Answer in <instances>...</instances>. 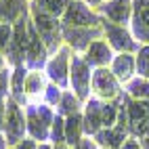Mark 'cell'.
Segmentation results:
<instances>
[{
  "instance_id": "cell-28",
  "label": "cell",
  "mask_w": 149,
  "mask_h": 149,
  "mask_svg": "<svg viewBox=\"0 0 149 149\" xmlns=\"http://www.w3.org/2000/svg\"><path fill=\"white\" fill-rule=\"evenodd\" d=\"M61 97H63V88H59L57 84H48L46 86V91H44V103L46 105H59V101H61Z\"/></svg>"
},
{
  "instance_id": "cell-39",
  "label": "cell",
  "mask_w": 149,
  "mask_h": 149,
  "mask_svg": "<svg viewBox=\"0 0 149 149\" xmlns=\"http://www.w3.org/2000/svg\"><path fill=\"white\" fill-rule=\"evenodd\" d=\"M38 149H55V147L48 145V143H40V145H38Z\"/></svg>"
},
{
  "instance_id": "cell-15",
  "label": "cell",
  "mask_w": 149,
  "mask_h": 149,
  "mask_svg": "<svg viewBox=\"0 0 149 149\" xmlns=\"http://www.w3.org/2000/svg\"><path fill=\"white\" fill-rule=\"evenodd\" d=\"M101 107L103 101L97 97H91L84 105V113H82V122H84V134L95 136L99 130L103 128V116H101Z\"/></svg>"
},
{
  "instance_id": "cell-27",
  "label": "cell",
  "mask_w": 149,
  "mask_h": 149,
  "mask_svg": "<svg viewBox=\"0 0 149 149\" xmlns=\"http://www.w3.org/2000/svg\"><path fill=\"white\" fill-rule=\"evenodd\" d=\"M51 141H53V147L65 145V118L59 113L55 116L53 126H51Z\"/></svg>"
},
{
  "instance_id": "cell-16",
  "label": "cell",
  "mask_w": 149,
  "mask_h": 149,
  "mask_svg": "<svg viewBox=\"0 0 149 149\" xmlns=\"http://www.w3.org/2000/svg\"><path fill=\"white\" fill-rule=\"evenodd\" d=\"M113 57H116L113 55V48L109 46L103 38H101V40H95L84 51V61L91 65V67H97V69L99 67H107L109 63L113 61Z\"/></svg>"
},
{
  "instance_id": "cell-2",
  "label": "cell",
  "mask_w": 149,
  "mask_h": 149,
  "mask_svg": "<svg viewBox=\"0 0 149 149\" xmlns=\"http://www.w3.org/2000/svg\"><path fill=\"white\" fill-rule=\"evenodd\" d=\"M53 109L46 103H27L25 105V124H27V134L34 141H46L51 139V126L55 120Z\"/></svg>"
},
{
  "instance_id": "cell-8",
  "label": "cell",
  "mask_w": 149,
  "mask_h": 149,
  "mask_svg": "<svg viewBox=\"0 0 149 149\" xmlns=\"http://www.w3.org/2000/svg\"><path fill=\"white\" fill-rule=\"evenodd\" d=\"M103 36H105L107 44L118 53H134L141 48V44L134 40V36L124 25H116L111 21H107V19L103 21Z\"/></svg>"
},
{
  "instance_id": "cell-36",
  "label": "cell",
  "mask_w": 149,
  "mask_h": 149,
  "mask_svg": "<svg viewBox=\"0 0 149 149\" xmlns=\"http://www.w3.org/2000/svg\"><path fill=\"white\" fill-rule=\"evenodd\" d=\"M6 67H8L6 57H4V53H0V72H2V69H6Z\"/></svg>"
},
{
  "instance_id": "cell-4",
  "label": "cell",
  "mask_w": 149,
  "mask_h": 149,
  "mask_svg": "<svg viewBox=\"0 0 149 149\" xmlns=\"http://www.w3.org/2000/svg\"><path fill=\"white\" fill-rule=\"evenodd\" d=\"M103 21L105 19H101V15L93 11L84 0H72L61 17V23L72 27H95V25H103Z\"/></svg>"
},
{
  "instance_id": "cell-21",
  "label": "cell",
  "mask_w": 149,
  "mask_h": 149,
  "mask_svg": "<svg viewBox=\"0 0 149 149\" xmlns=\"http://www.w3.org/2000/svg\"><path fill=\"white\" fill-rule=\"evenodd\" d=\"M84 134V122H82V113H74L65 118V145L67 147H76L82 141Z\"/></svg>"
},
{
  "instance_id": "cell-19",
  "label": "cell",
  "mask_w": 149,
  "mask_h": 149,
  "mask_svg": "<svg viewBox=\"0 0 149 149\" xmlns=\"http://www.w3.org/2000/svg\"><path fill=\"white\" fill-rule=\"evenodd\" d=\"M29 13L27 0H0V23H17L23 15Z\"/></svg>"
},
{
  "instance_id": "cell-12",
  "label": "cell",
  "mask_w": 149,
  "mask_h": 149,
  "mask_svg": "<svg viewBox=\"0 0 149 149\" xmlns=\"http://www.w3.org/2000/svg\"><path fill=\"white\" fill-rule=\"evenodd\" d=\"M46 57H48V51H46L44 42L40 40V36L36 34L34 25L29 23V42H27V51H25L23 65L29 69V72H40V69L46 67V63H48Z\"/></svg>"
},
{
  "instance_id": "cell-7",
  "label": "cell",
  "mask_w": 149,
  "mask_h": 149,
  "mask_svg": "<svg viewBox=\"0 0 149 149\" xmlns=\"http://www.w3.org/2000/svg\"><path fill=\"white\" fill-rule=\"evenodd\" d=\"M103 38V25L95 27H72L63 25V40L67 42L69 48H74V53H84L95 40Z\"/></svg>"
},
{
  "instance_id": "cell-25",
  "label": "cell",
  "mask_w": 149,
  "mask_h": 149,
  "mask_svg": "<svg viewBox=\"0 0 149 149\" xmlns=\"http://www.w3.org/2000/svg\"><path fill=\"white\" fill-rule=\"evenodd\" d=\"M59 116H74V113H80V99H78L74 93H69V91H63V97H61V101H59Z\"/></svg>"
},
{
  "instance_id": "cell-20",
  "label": "cell",
  "mask_w": 149,
  "mask_h": 149,
  "mask_svg": "<svg viewBox=\"0 0 149 149\" xmlns=\"http://www.w3.org/2000/svg\"><path fill=\"white\" fill-rule=\"evenodd\" d=\"M27 72L29 69L25 65H19V67H13V74H11V97L15 103L19 105H25L27 103V97H25V78H27Z\"/></svg>"
},
{
  "instance_id": "cell-3",
  "label": "cell",
  "mask_w": 149,
  "mask_h": 149,
  "mask_svg": "<svg viewBox=\"0 0 149 149\" xmlns=\"http://www.w3.org/2000/svg\"><path fill=\"white\" fill-rule=\"evenodd\" d=\"M4 139H6V145L13 147L17 143H21L25 139L27 132V124H25V111L21 109V105L15 103L11 97L6 99V120H4Z\"/></svg>"
},
{
  "instance_id": "cell-40",
  "label": "cell",
  "mask_w": 149,
  "mask_h": 149,
  "mask_svg": "<svg viewBox=\"0 0 149 149\" xmlns=\"http://www.w3.org/2000/svg\"><path fill=\"white\" fill-rule=\"evenodd\" d=\"M55 149H72V147H67V145H57Z\"/></svg>"
},
{
  "instance_id": "cell-9",
  "label": "cell",
  "mask_w": 149,
  "mask_h": 149,
  "mask_svg": "<svg viewBox=\"0 0 149 149\" xmlns=\"http://www.w3.org/2000/svg\"><path fill=\"white\" fill-rule=\"evenodd\" d=\"M69 61H72V48L61 46L53 55V59H48V63H46L48 80L53 84H57L59 88H67L69 86Z\"/></svg>"
},
{
  "instance_id": "cell-1",
  "label": "cell",
  "mask_w": 149,
  "mask_h": 149,
  "mask_svg": "<svg viewBox=\"0 0 149 149\" xmlns=\"http://www.w3.org/2000/svg\"><path fill=\"white\" fill-rule=\"evenodd\" d=\"M29 15H32V25L44 42L48 55H55L63 44V23L57 17H51L40 11H29Z\"/></svg>"
},
{
  "instance_id": "cell-6",
  "label": "cell",
  "mask_w": 149,
  "mask_h": 149,
  "mask_svg": "<svg viewBox=\"0 0 149 149\" xmlns=\"http://www.w3.org/2000/svg\"><path fill=\"white\" fill-rule=\"evenodd\" d=\"M91 80H93L91 65L84 61V57L74 53L72 55V61H69V86L74 88V95L80 99V101H88Z\"/></svg>"
},
{
  "instance_id": "cell-31",
  "label": "cell",
  "mask_w": 149,
  "mask_h": 149,
  "mask_svg": "<svg viewBox=\"0 0 149 149\" xmlns=\"http://www.w3.org/2000/svg\"><path fill=\"white\" fill-rule=\"evenodd\" d=\"M74 149H99V145H97V141H95V139H91V136H88V139H82V141L78 143Z\"/></svg>"
},
{
  "instance_id": "cell-34",
  "label": "cell",
  "mask_w": 149,
  "mask_h": 149,
  "mask_svg": "<svg viewBox=\"0 0 149 149\" xmlns=\"http://www.w3.org/2000/svg\"><path fill=\"white\" fill-rule=\"evenodd\" d=\"M4 120H6V101H0V130L4 128Z\"/></svg>"
},
{
  "instance_id": "cell-30",
  "label": "cell",
  "mask_w": 149,
  "mask_h": 149,
  "mask_svg": "<svg viewBox=\"0 0 149 149\" xmlns=\"http://www.w3.org/2000/svg\"><path fill=\"white\" fill-rule=\"evenodd\" d=\"M11 40H13V25L0 23V53H6Z\"/></svg>"
},
{
  "instance_id": "cell-18",
  "label": "cell",
  "mask_w": 149,
  "mask_h": 149,
  "mask_svg": "<svg viewBox=\"0 0 149 149\" xmlns=\"http://www.w3.org/2000/svg\"><path fill=\"white\" fill-rule=\"evenodd\" d=\"M134 69H136V61H134L132 53H120V55L113 57L111 72H113V76L118 78V82H120V84H128L132 80Z\"/></svg>"
},
{
  "instance_id": "cell-23",
  "label": "cell",
  "mask_w": 149,
  "mask_h": 149,
  "mask_svg": "<svg viewBox=\"0 0 149 149\" xmlns=\"http://www.w3.org/2000/svg\"><path fill=\"white\" fill-rule=\"evenodd\" d=\"M46 74L42 72H27L25 78V97H38V95H44L46 91Z\"/></svg>"
},
{
  "instance_id": "cell-37",
  "label": "cell",
  "mask_w": 149,
  "mask_h": 149,
  "mask_svg": "<svg viewBox=\"0 0 149 149\" xmlns=\"http://www.w3.org/2000/svg\"><path fill=\"white\" fill-rule=\"evenodd\" d=\"M84 2H86V4H91V6H101L105 0H84Z\"/></svg>"
},
{
  "instance_id": "cell-26",
  "label": "cell",
  "mask_w": 149,
  "mask_h": 149,
  "mask_svg": "<svg viewBox=\"0 0 149 149\" xmlns=\"http://www.w3.org/2000/svg\"><path fill=\"white\" fill-rule=\"evenodd\" d=\"M136 72H139V78H145L149 80V44H141V48L136 51Z\"/></svg>"
},
{
  "instance_id": "cell-33",
  "label": "cell",
  "mask_w": 149,
  "mask_h": 149,
  "mask_svg": "<svg viewBox=\"0 0 149 149\" xmlns=\"http://www.w3.org/2000/svg\"><path fill=\"white\" fill-rule=\"evenodd\" d=\"M120 149H143V147H141V143H139L136 139H128V141H126Z\"/></svg>"
},
{
  "instance_id": "cell-11",
  "label": "cell",
  "mask_w": 149,
  "mask_h": 149,
  "mask_svg": "<svg viewBox=\"0 0 149 149\" xmlns=\"http://www.w3.org/2000/svg\"><path fill=\"white\" fill-rule=\"evenodd\" d=\"M128 132L132 136L149 132V101L128 97Z\"/></svg>"
},
{
  "instance_id": "cell-14",
  "label": "cell",
  "mask_w": 149,
  "mask_h": 149,
  "mask_svg": "<svg viewBox=\"0 0 149 149\" xmlns=\"http://www.w3.org/2000/svg\"><path fill=\"white\" fill-rule=\"evenodd\" d=\"M99 11L116 25H126L132 17V0H105Z\"/></svg>"
},
{
  "instance_id": "cell-10",
  "label": "cell",
  "mask_w": 149,
  "mask_h": 149,
  "mask_svg": "<svg viewBox=\"0 0 149 149\" xmlns=\"http://www.w3.org/2000/svg\"><path fill=\"white\" fill-rule=\"evenodd\" d=\"M91 86H93L97 99H105V101H116V99L122 95L118 78L113 76L111 69H107V67L95 69V72H93V80H91Z\"/></svg>"
},
{
  "instance_id": "cell-35",
  "label": "cell",
  "mask_w": 149,
  "mask_h": 149,
  "mask_svg": "<svg viewBox=\"0 0 149 149\" xmlns=\"http://www.w3.org/2000/svg\"><path fill=\"white\" fill-rule=\"evenodd\" d=\"M139 143H141L143 149H149V132H145V134L141 136V141H139Z\"/></svg>"
},
{
  "instance_id": "cell-17",
  "label": "cell",
  "mask_w": 149,
  "mask_h": 149,
  "mask_svg": "<svg viewBox=\"0 0 149 149\" xmlns=\"http://www.w3.org/2000/svg\"><path fill=\"white\" fill-rule=\"evenodd\" d=\"M95 141L103 149H120L128 141V130L122 126H118V124L111 126V128H101L95 134Z\"/></svg>"
},
{
  "instance_id": "cell-29",
  "label": "cell",
  "mask_w": 149,
  "mask_h": 149,
  "mask_svg": "<svg viewBox=\"0 0 149 149\" xmlns=\"http://www.w3.org/2000/svg\"><path fill=\"white\" fill-rule=\"evenodd\" d=\"M11 69H2L0 72V101H6L8 95H11Z\"/></svg>"
},
{
  "instance_id": "cell-38",
  "label": "cell",
  "mask_w": 149,
  "mask_h": 149,
  "mask_svg": "<svg viewBox=\"0 0 149 149\" xmlns=\"http://www.w3.org/2000/svg\"><path fill=\"white\" fill-rule=\"evenodd\" d=\"M8 145H6V139H4V134H2V130H0V149H6Z\"/></svg>"
},
{
  "instance_id": "cell-13",
  "label": "cell",
  "mask_w": 149,
  "mask_h": 149,
  "mask_svg": "<svg viewBox=\"0 0 149 149\" xmlns=\"http://www.w3.org/2000/svg\"><path fill=\"white\" fill-rule=\"evenodd\" d=\"M130 25L134 40L149 44V0H132Z\"/></svg>"
},
{
  "instance_id": "cell-24",
  "label": "cell",
  "mask_w": 149,
  "mask_h": 149,
  "mask_svg": "<svg viewBox=\"0 0 149 149\" xmlns=\"http://www.w3.org/2000/svg\"><path fill=\"white\" fill-rule=\"evenodd\" d=\"M126 95L130 99L149 101V80H145V78H132L126 84Z\"/></svg>"
},
{
  "instance_id": "cell-22",
  "label": "cell",
  "mask_w": 149,
  "mask_h": 149,
  "mask_svg": "<svg viewBox=\"0 0 149 149\" xmlns=\"http://www.w3.org/2000/svg\"><path fill=\"white\" fill-rule=\"evenodd\" d=\"M72 0H32L29 2V11H40V13H46L51 17H63L67 4Z\"/></svg>"
},
{
  "instance_id": "cell-5",
  "label": "cell",
  "mask_w": 149,
  "mask_h": 149,
  "mask_svg": "<svg viewBox=\"0 0 149 149\" xmlns=\"http://www.w3.org/2000/svg\"><path fill=\"white\" fill-rule=\"evenodd\" d=\"M29 15V13H27ZM27 15H23L19 21L13 25V40L6 48V63L11 67H19L25 61V51H27V42H29V23H27Z\"/></svg>"
},
{
  "instance_id": "cell-32",
  "label": "cell",
  "mask_w": 149,
  "mask_h": 149,
  "mask_svg": "<svg viewBox=\"0 0 149 149\" xmlns=\"http://www.w3.org/2000/svg\"><path fill=\"white\" fill-rule=\"evenodd\" d=\"M11 149H38V145H36V141H34V139H23L21 143L13 145Z\"/></svg>"
}]
</instances>
